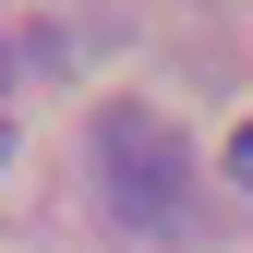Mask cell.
<instances>
[{"mask_svg":"<svg viewBox=\"0 0 253 253\" xmlns=\"http://www.w3.org/2000/svg\"><path fill=\"white\" fill-rule=\"evenodd\" d=\"M97 193H109L121 229H145V241L181 229V145L157 133V109H109L97 121Z\"/></svg>","mask_w":253,"mask_h":253,"instance_id":"obj_1","label":"cell"},{"mask_svg":"<svg viewBox=\"0 0 253 253\" xmlns=\"http://www.w3.org/2000/svg\"><path fill=\"white\" fill-rule=\"evenodd\" d=\"M0 169H12V133H0Z\"/></svg>","mask_w":253,"mask_h":253,"instance_id":"obj_2","label":"cell"}]
</instances>
